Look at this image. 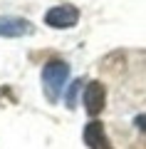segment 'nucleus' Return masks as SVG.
I'll return each mask as SVG.
<instances>
[{"label":"nucleus","mask_w":146,"mask_h":149,"mask_svg":"<svg viewBox=\"0 0 146 149\" xmlns=\"http://www.w3.org/2000/svg\"><path fill=\"white\" fill-rule=\"evenodd\" d=\"M69 77V65L62 62V60H52V62H47L45 70H42V82H45V95L50 102H55L62 92L64 82Z\"/></svg>","instance_id":"f257e3e1"},{"label":"nucleus","mask_w":146,"mask_h":149,"mask_svg":"<svg viewBox=\"0 0 146 149\" xmlns=\"http://www.w3.org/2000/svg\"><path fill=\"white\" fill-rule=\"evenodd\" d=\"M82 102H84V109H87V114H92V117H97L102 109H104V102H107V90L102 82H89L87 87H84V95H82Z\"/></svg>","instance_id":"f03ea898"},{"label":"nucleus","mask_w":146,"mask_h":149,"mask_svg":"<svg viewBox=\"0 0 146 149\" xmlns=\"http://www.w3.org/2000/svg\"><path fill=\"white\" fill-rule=\"evenodd\" d=\"M77 20H79V10L74 5H57L45 13V22L52 27H60V30L62 27H74Z\"/></svg>","instance_id":"7ed1b4c3"},{"label":"nucleus","mask_w":146,"mask_h":149,"mask_svg":"<svg viewBox=\"0 0 146 149\" xmlns=\"http://www.w3.org/2000/svg\"><path fill=\"white\" fill-rule=\"evenodd\" d=\"M84 144L89 149H114L111 142L107 139V132H104V124L102 122H89L84 127Z\"/></svg>","instance_id":"20e7f679"},{"label":"nucleus","mask_w":146,"mask_h":149,"mask_svg":"<svg viewBox=\"0 0 146 149\" xmlns=\"http://www.w3.org/2000/svg\"><path fill=\"white\" fill-rule=\"evenodd\" d=\"M30 32V22L22 17H0V35L3 37H20Z\"/></svg>","instance_id":"39448f33"},{"label":"nucleus","mask_w":146,"mask_h":149,"mask_svg":"<svg viewBox=\"0 0 146 149\" xmlns=\"http://www.w3.org/2000/svg\"><path fill=\"white\" fill-rule=\"evenodd\" d=\"M82 85H84L82 80H74L72 85H69L67 95H64V104H67V107H74V100H77V92L82 90Z\"/></svg>","instance_id":"423d86ee"},{"label":"nucleus","mask_w":146,"mask_h":149,"mask_svg":"<svg viewBox=\"0 0 146 149\" xmlns=\"http://www.w3.org/2000/svg\"><path fill=\"white\" fill-rule=\"evenodd\" d=\"M134 124H136V129H141V132L146 134V114H139V117L134 119Z\"/></svg>","instance_id":"0eeeda50"}]
</instances>
